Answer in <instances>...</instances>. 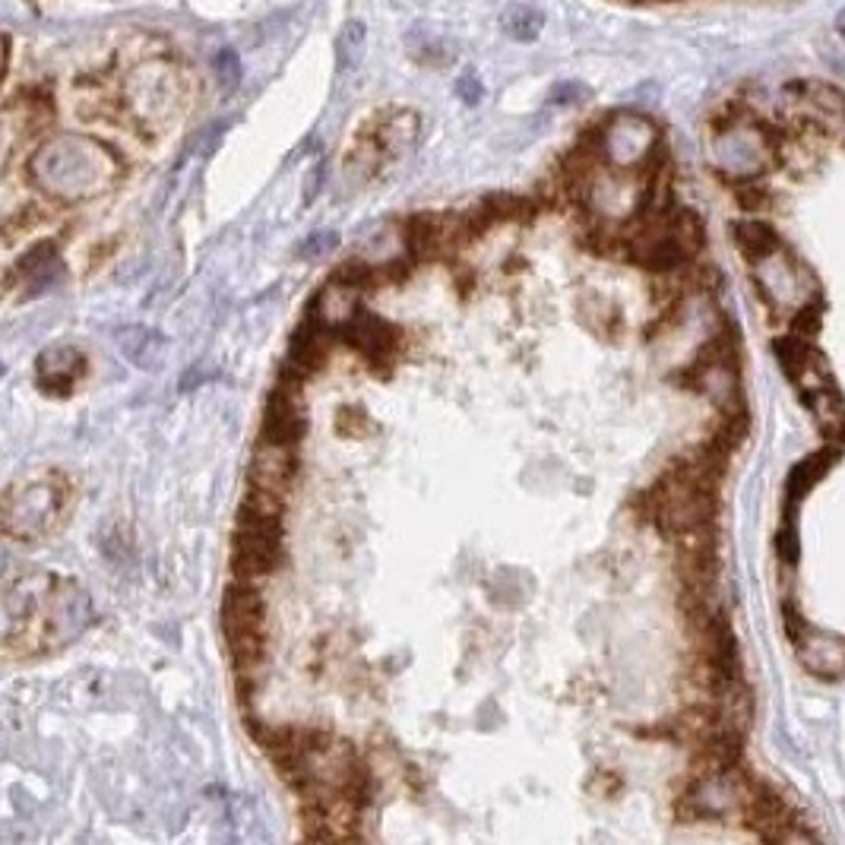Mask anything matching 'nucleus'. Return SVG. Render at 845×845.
Segmentation results:
<instances>
[{
  "label": "nucleus",
  "mask_w": 845,
  "mask_h": 845,
  "mask_svg": "<svg viewBox=\"0 0 845 845\" xmlns=\"http://www.w3.org/2000/svg\"><path fill=\"white\" fill-rule=\"evenodd\" d=\"M225 637L232 646V659L242 671H254L263 662V633H266V608L254 586H232L225 592Z\"/></svg>",
  "instance_id": "nucleus-1"
},
{
  "label": "nucleus",
  "mask_w": 845,
  "mask_h": 845,
  "mask_svg": "<svg viewBox=\"0 0 845 845\" xmlns=\"http://www.w3.org/2000/svg\"><path fill=\"white\" fill-rule=\"evenodd\" d=\"M304 431H307V419H304L302 405H298V400H295L292 386H288V383H282V386H276V393H273L269 405H266L261 441L282 443V446H295V443L304 438Z\"/></svg>",
  "instance_id": "nucleus-2"
},
{
  "label": "nucleus",
  "mask_w": 845,
  "mask_h": 845,
  "mask_svg": "<svg viewBox=\"0 0 845 845\" xmlns=\"http://www.w3.org/2000/svg\"><path fill=\"white\" fill-rule=\"evenodd\" d=\"M792 643L798 646V659L805 662L810 675L821 678H843L845 675V640L821 633L814 627H805L792 637Z\"/></svg>",
  "instance_id": "nucleus-3"
},
{
  "label": "nucleus",
  "mask_w": 845,
  "mask_h": 845,
  "mask_svg": "<svg viewBox=\"0 0 845 845\" xmlns=\"http://www.w3.org/2000/svg\"><path fill=\"white\" fill-rule=\"evenodd\" d=\"M292 479H295V453H292V446L261 441V450H257L254 465H250V482H254V488L273 491V494H285Z\"/></svg>",
  "instance_id": "nucleus-4"
},
{
  "label": "nucleus",
  "mask_w": 845,
  "mask_h": 845,
  "mask_svg": "<svg viewBox=\"0 0 845 845\" xmlns=\"http://www.w3.org/2000/svg\"><path fill=\"white\" fill-rule=\"evenodd\" d=\"M345 336H348V343L358 345L364 355L374 358V362L386 358L396 345V330L381 317H374V314H364V311L345 323Z\"/></svg>",
  "instance_id": "nucleus-5"
},
{
  "label": "nucleus",
  "mask_w": 845,
  "mask_h": 845,
  "mask_svg": "<svg viewBox=\"0 0 845 845\" xmlns=\"http://www.w3.org/2000/svg\"><path fill=\"white\" fill-rule=\"evenodd\" d=\"M836 460H839V450H836V446H826V450H821V453H810V456H805L798 465H792V472H788V484H785L788 501H795V503L805 501L807 494H810V488L824 479Z\"/></svg>",
  "instance_id": "nucleus-6"
},
{
  "label": "nucleus",
  "mask_w": 845,
  "mask_h": 845,
  "mask_svg": "<svg viewBox=\"0 0 845 845\" xmlns=\"http://www.w3.org/2000/svg\"><path fill=\"white\" fill-rule=\"evenodd\" d=\"M731 235H735V244L741 247V254L754 263L766 261V257H773L776 250H783V238H779L776 228L766 225V222H735V225H731Z\"/></svg>",
  "instance_id": "nucleus-7"
},
{
  "label": "nucleus",
  "mask_w": 845,
  "mask_h": 845,
  "mask_svg": "<svg viewBox=\"0 0 845 845\" xmlns=\"http://www.w3.org/2000/svg\"><path fill=\"white\" fill-rule=\"evenodd\" d=\"M362 48H364V26L362 22H348L343 29V36H340V45H336V51H340V67H352V63L362 58Z\"/></svg>",
  "instance_id": "nucleus-8"
},
{
  "label": "nucleus",
  "mask_w": 845,
  "mask_h": 845,
  "mask_svg": "<svg viewBox=\"0 0 845 845\" xmlns=\"http://www.w3.org/2000/svg\"><path fill=\"white\" fill-rule=\"evenodd\" d=\"M503 22H507V32L517 41H532L542 29V17L532 13V10H513Z\"/></svg>",
  "instance_id": "nucleus-9"
},
{
  "label": "nucleus",
  "mask_w": 845,
  "mask_h": 845,
  "mask_svg": "<svg viewBox=\"0 0 845 845\" xmlns=\"http://www.w3.org/2000/svg\"><path fill=\"white\" fill-rule=\"evenodd\" d=\"M216 73H219V82L225 89H238V82H242V58H238V51L222 48L219 55H216Z\"/></svg>",
  "instance_id": "nucleus-10"
},
{
  "label": "nucleus",
  "mask_w": 845,
  "mask_h": 845,
  "mask_svg": "<svg viewBox=\"0 0 845 845\" xmlns=\"http://www.w3.org/2000/svg\"><path fill=\"white\" fill-rule=\"evenodd\" d=\"M735 197H738V206H741V209H747V213H760V209H766V203H769V190L754 181H741L735 187Z\"/></svg>",
  "instance_id": "nucleus-11"
},
{
  "label": "nucleus",
  "mask_w": 845,
  "mask_h": 845,
  "mask_svg": "<svg viewBox=\"0 0 845 845\" xmlns=\"http://www.w3.org/2000/svg\"><path fill=\"white\" fill-rule=\"evenodd\" d=\"M456 96L465 101V105H479L484 96V89H482V82L475 80V73H465V77H460V82H456Z\"/></svg>",
  "instance_id": "nucleus-12"
},
{
  "label": "nucleus",
  "mask_w": 845,
  "mask_h": 845,
  "mask_svg": "<svg viewBox=\"0 0 845 845\" xmlns=\"http://www.w3.org/2000/svg\"><path fill=\"white\" fill-rule=\"evenodd\" d=\"M779 554H783L785 563H792L798 558V536H795V529L785 523V529L779 532Z\"/></svg>",
  "instance_id": "nucleus-13"
},
{
  "label": "nucleus",
  "mask_w": 845,
  "mask_h": 845,
  "mask_svg": "<svg viewBox=\"0 0 845 845\" xmlns=\"http://www.w3.org/2000/svg\"><path fill=\"white\" fill-rule=\"evenodd\" d=\"M836 26H839V32H843V36H845V13H843V17H839V20H836Z\"/></svg>",
  "instance_id": "nucleus-14"
}]
</instances>
